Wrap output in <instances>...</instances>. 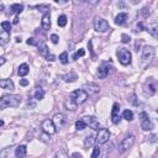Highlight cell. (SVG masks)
I'll list each match as a JSON object with an SVG mask.
<instances>
[{
    "instance_id": "obj_26",
    "label": "cell",
    "mask_w": 158,
    "mask_h": 158,
    "mask_svg": "<svg viewBox=\"0 0 158 158\" xmlns=\"http://www.w3.org/2000/svg\"><path fill=\"white\" fill-rule=\"evenodd\" d=\"M10 10L12 12H15V14H20L23 10V5L22 4H14V5L10 6Z\"/></svg>"
},
{
    "instance_id": "obj_9",
    "label": "cell",
    "mask_w": 158,
    "mask_h": 158,
    "mask_svg": "<svg viewBox=\"0 0 158 158\" xmlns=\"http://www.w3.org/2000/svg\"><path fill=\"white\" fill-rule=\"evenodd\" d=\"M109 138H110V132H109V130L107 128H100L99 130V132H98V135H96V142H98V144H104V143H106L107 141H109Z\"/></svg>"
},
{
    "instance_id": "obj_4",
    "label": "cell",
    "mask_w": 158,
    "mask_h": 158,
    "mask_svg": "<svg viewBox=\"0 0 158 158\" xmlns=\"http://www.w3.org/2000/svg\"><path fill=\"white\" fill-rule=\"evenodd\" d=\"M116 54H117V58H118L120 63L123 64V65L130 64L131 60H132V54H131V52H130L128 49H126V48H120Z\"/></svg>"
},
{
    "instance_id": "obj_28",
    "label": "cell",
    "mask_w": 158,
    "mask_h": 158,
    "mask_svg": "<svg viewBox=\"0 0 158 158\" xmlns=\"http://www.w3.org/2000/svg\"><path fill=\"white\" fill-rule=\"evenodd\" d=\"M94 137L91 136V135H89V136H86L85 137V139H84V146H85V148H88V147H90V146H93V143H94Z\"/></svg>"
},
{
    "instance_id": "obj_1",
    "label": "cell",
    "mask_w": 158,
    "mask_h": 158,
    "mask_svg": "<svg viewBox=\"0 0 158 158\" xmlns=\"http://www.w3.org/2000/svg\"><path fill=\"white\" fill-rule=\"evenodd\" d=\"M22 99L20 95L16 94H10V95H4L0 99V107L6 109V107H17L20 106Z\"/></svg>"
},
{
    "instance_id": "obj_45",
    "label": "cell",
    "mask_w": 158,
    "mask_h": 158,
    "mask_svg": "<svg viewBox=\"0 0 158 158\" xmlns=\"http://www.w3.org/2000/svg\"><path fill=\"white\" fill-rule=\"evenodd\" d=\"M4 63H5V58H4V57H2V58H1V62H0V64H1V65H2V64H4Z\"/></svg>"
},
{
    "instance_id": "obj_35",
    "label": "cell",
    "mask_w": 158,
    "mask_h": 158,
    "mask_svg": "<svg viewBox=\"0 0 158 158\" xmlns=\"http://www.w3.org/2000/svg\"><path fill=\"white\" fill-rule=\"evenodd\" d=\"M1 27H2V30L10 32V30H11V23H10L9 21H2V22H1Z\"/></svg>"
},
{
    "instance_id": "obj_51",
    "label": "cell",
    "mask_w": 158,
    "mask_h": 158,
    "mask_svg": "<svg viewBox=\"0 0 158 158\" xmlns=\"http://www.w3.org/2000/svg\"><path fill=\"white\" fill-rule=\"evenodd\" d=\"M157 112H158V110H157Z\"/></svg>"
},
{
    "instance_id": "obj_18",
    "label": "cell",
    "mask_w": 158,
    "mask_h": 158,
    "mask_svg": "<svg viewBox=\"0 0 158 158\" xmlns=\"http://www.w3.org/2000/svg\"><path fill=\"white\" fill-rule=\"evenodd\" d=\"M42 28L43 30H49L51 28V15L49 14H44L43 17H42Z\"/></svg>"
},
{
    "instance_id": "obj_6",
    "label": "cell",
    "mask_w": 158,
    "mask_h": 158,
    "mask_svg": "<svg viewBox=\"0 0 158 158\" xmlns=\"http://www.w3.org/2000/svg\"><path fill=\"white\" fill-rule=\"evenodd\" d=\"M157 91V81L153 78H148L143 84V93L146 95H153Z\"/></svg>"
},
{
    "instance_id": "obj_34",
    "label": "cell",
    "mask_w": 158,
    "mask_h": 158,
    "mask_svg": "<svg viewBox=\"0 0 158 158\" xmlns=\"http://www.w3.org/2000/svg\"><path fill=\"white\" fill-rule=\"evenodd\" d=\"M100 152H101L100 147H99V146H95L94 149H93V153H91V158H96V157H99Z\"/></svg>"
},
{
    "instance_id": "obj_39",
    "label": "cell",
    "mask_w": 158,
    "mask_h": 158,
    "mask_svg": "<svg viewBox=\"0 0 158 158\" xmlns=\"http://www.w3.org/2000/svg\"><path fill=\"white\" fill-rule=\"evenodd\" d=\"M90 5H93V6H95V5H98V2H99V0H86Z\"/></svg>"
},
{
    "instance_id": "obj_13",
    "label": "cell",
    "mask_w": 158,
    "mask_h": 158,
    "mask_svg": "<svg viewBox=\"0 0 158 158\" xmlns=\"http://www.w3.org/2000/svg\"><path fill=\"white\" fill-rule=\"evenodd\" d=\"M84 90L88 93V95H91V96L98 95V94L100 93V88H99V85H96V84H94V83L85 84V85H84Z\"/></svg>"
},
{
    "instance_id": "obj_5",
    "label": "cell",
    "mask_w": 158,
    "mask_h": 158,
    "mask_svg": "<svg viewBox=\"0 0 158 158\" xmlns=\"http://www.w3.org/2000/svg\"><path fill=\"white\" fill-rule=\"evenodd\" d=\"M88 93L84 90V89H77V90H74V91H72V94H70V98L79 105V104H83V102H85L86 101V99H88Z\"/></svg>"
},
{
    "instance_id": "obj_43",
    "label": "cell",
    "mask_w": 158,
    "mask_h": 158,
    "mask_svg": "<svg viewBox=\"0 0 158 158\" xmlns=\"http://www.w3.org/2000/svg\"><path fill=\"white\" fill-rule=\"evenodd\" d=\"M27 43H28V44H37V43L33 41V38H28V40H27Z\"/></svg>"
},
{
    "instance_id": "obj_50",
    "label": "cell",
    "mask_w": 158,
    "mask_h": 158,
    "mask_svg": "<svg viewBox=\"0 0 158 158\" xmlns=\"http://www.w3.org/2000/svg\"><path fill=\"white\" fill-rule=\"evenodd\" d=\"M54 1H59V0H54Z\"/></svg>"
},
{
    "instance_id": "obj_7",
    "label": "cell",
    "mask_w": 158,
    "mask_h": 158,
    "mask_svg": "<svg viewBox=\"0 0 158 158\" xmlns=\"http://www.w3.org/2000/svg\"><path fill=\"white\" fill-rule=\"evenodd\" d=\"M37 47H38V53H40L43 58H46V59L49 60V62H53V60H54V56H53L52 53H49V49H48V47H47L44 43L40 42V43H37Z\"/></svg>"
},
{
    "instance_id": "obj_20",
    "label": "cell",
    "mask_w": 158,
    "mask_h": 158,
    "mask_svg": "<svg viewBox=\"0 0 158 158\" xmlns=\"http://www.w3.org/2000/svg\"><path fill=\"white\" fill-rule=\"evenodd\" d=\"M127 19H128V15H127L126 12H120V14L115 17V23H116V25H123Z\"/></svg>"
},
{
    "instance_id": "obj_8",
    "label": "cell",
    "mask_w": 158,
    "mask_h": 158,
    "mask_svg": "<svg viewBox=\"0 0 158 158\" xmlns=\"http://www.w3.org/2000/svg\"><path fill=\"white\" fill-rule=\"evenodd\" d=\"M94 28H95V31H98V32H106V31L109 30V23H107V21H106L105 19L98 17V19H95V21H94Z\"/></svg>"
},
{
    "instance_id": "obj_44",
    "label": "cell",
    "mask_w": 158,
    "mask_h": 158,
    "mask_svg": "<svg viewBox=\"0 0 158 158\" xmlns=\"http://www.w3.org/2000/svg\"><path fill=\"white\" fill-rule=\"evenodd\" d=\"M72 156H73V157H79V158H81V154H80V153H73Z\"/></svg>"
},
{
    "instance_id": "obj_38",
    "label": "cell",
    "mask_w": 158,
    "mask_h": 158,
    "mask_svg": "<svg viewBox=\"0 0 158 158\" xmlns=\"http://www.w3.org/2000/svg\"><path fill=\"white\" fill-rule=\"evenodd\" d=\"M121 38H122V42H123V43H128V42L131 41L130 36H127V35H122V36H121Z\"/></svg>"
},
{
    "instance_id": "obj_27",
    "label": "cell",
    "mask_w": 158,
    "mask_h": 158,
    "mask_svg": "<svg viewBox=\"0 0 158 158\" xmlns=\"http://www.w3.org/2000/svg\"><path fill=\"white\" fill-rule=\"evenodd\" d=\"M122 117L127 121H132L133 120V112L131 110H125L123 114H122Z\"/></svg>"
},
{
    "instance_id": "obj_29",
    "label": "cell",
    "mask_w": 158,
    "mask_h": 158,
    "mask_svg": "<svg viewBox=\"0 0 158 158\" xmlns=\"http://www.w3.org/2000/svg\"><path fill=\"white\" fill-rule=\"evenodd\" d=\"M35 98H36L37 100H42V99L44 98V90H43L42 88H37V90H36V93H35Z\"/></svg>"
},
{
    "instance_id": "obj_47",
    "label": "cell",
    "mask_w": 158,
    "mask_h": 158,
    "mask_svg": "<svg viewBox=\"0 0 158 158\" xmlns=\"http://www.w3.org/2000/svg\"><path fill=\"white\" fill-rule=\"evenodd\" d=\"M137 1H139V0H133V2H135V4H136V2H137Z\"/></svg>"
},
{
    "instance_id": "obj_16",
    "label": "cell",
    "mask_w": 158,
    "mask_h": 158,
    "mask_svg": "<svg viewBox=\"0 0 158 158\" xmlns=\"http://www.w3.org/2000/svg\"><path fill=\"white\" fill-rule=\"evenodd\" d=\"M141 127L144 131H151L153 128V123H152V121H151V118L148 116L141 120Z\"/></svg>"
},
{
    "instance_id": "obj_15",
    "label": "cell",
    "mask_w": 158,
    "mask_h": 158,
    "mask_svg": "<svg viewBox=\"0 0 158 158\" xmlns=\"http://www.w3.org/2000/svg\"><path fill=\"white\" fill-rule=\"evenodd\" d=\"M109 73H110V65H109L107 63H102V64L99 67V69H98V77H99L100 79L106 78V77L109 75Z\"/></svg>"
},
{
    "instance_id": "obj_25",
    "label": "cell",
    "mask_w": 158,
    "mask_h": 158,
    "mask_svg": "<svg viewBox=\"0 0 158 158\" xmlns=\"http://www.w3.org/2000/svg\"><path fill=\"white\" fill-rule=\"evenodd\" d=\"M28 72H30V68H28V65H27L26 63H22V64H20V67H19V70H17V74H19L20 77H23V75H26Z\"/></svg>"
},
{
    "instance_id": "obj_36",
    "label": "cell",
    "mask_w": 158,
    "mask_h": 158,
    "mask_svg": "<svg viewBox=\"0 0 158 158\" xmlns=\"http://www.w3.org/2000/svg\"><path fill=\"white\" fill-rule=\"evenodd\" d=\"M149 14H151V11H149V9H148V7H143V9L141 10V15H142L143 17H147Z\"/></svg>"
},
{
    "instance_id": "obj_31",
    "label": "cell",
    "mask_w": 158,
    "mask_h": 158,
    "mask_svg": "<svg viewBox=\"0 0 158 158\" xmlns=\"http://www.w3.org/2000/svg\"><path fill=\"white\" fill-rule=\"evenodd\" d=\"M58 25H59L60 27H63V26L67 25V16H65V15H60V16L58 17Z\"/></svg>"
},
{
    "instance_id": "obj_48",
    "label": "cell",
    "mask_w": 158,
    "mask_h": 158,
    "mask_svg": "<svg viewBox=\"0 0 158 158\" xmlns=\"http://www.w3.org/2000/svg\"><path fill=\"white\" fill-rule=\"evenodd\" d=\"M62 1H64V2H65V1H68V0H62Z\"/></svg>"
},
{
    "instance_id": "obj_33",
    "label": "cell",
    "mask_w": 158,
    "mask_h": 158,
    "mask_svg": "<svg viewBox=\"0 0 158 158\" xmlns=\"http://www.w3.org/2000/svg\"><path fill=\"white\" fill-rule=\"evenodd\" d=\"M84 54H85V51H84V49H79V51H77V52L73 54V59L77 60L79 57H83Z\"/></svg>"
},
{
    "instance_id": "obj_14",
    "label": "cell",
    "mask_w": 158,
    "mask_h": 158,
    "mask_svg": "<svg viewBox=\"0 0 158 158\" xmlns=\"http://www.w3.org/2000/svg\"><path fill=\"white\" fill-rule=\"evenodd\" d=\"M52 120H53V122H54L57 128H62L67 122V118H65V116L63 114H56Z\"/></svg>"
},
{
    "instance_id": "obj_11",
    "label": "cell",
    "mask_w": 158,
    "mask_h": 158,
    "mask_svg": "<svg viewBox=\"0 0 158 158\" xmlns=\"http://www.w3.org/2000/svg\"><path fill=\"white\" fill-rule=\"evenodd\" d=\"M111 121L112 123L117 125L120 121H121V116H120V105L118 104H114L112 106V110H111Z\"/></svg>"
},
{
    "instance_id": "obj_19",
    "label": "cell",
    "mask_w": 158,
    "mask_h": 158,
    "mask_svg": "<svg viewBox=\"0 0 158 158\" xmlns=\"http://www.w3.org/2000/svg\"><path fill=\"white\" fill-rule=\"evenodd\" d=\"M0 86L5 90H14V83L10 79H2L0 80Z\"/></svg>"
},
{
    "instance_id": "obj_12",
    "label": "cell",
    "mask_w": 158,
    "mask_h": 158,
    "mask_svg": "<svg viewBox=\"0 0 158 158\" xmlns=\"http://www.w3.org/2000/svg\"><path fill=\"white\" fill-rule=\"evenodd\" d=\"M83 120H84L85 123H86L88 126H90L93 130H100V123H99V121H98L96 117H94V116H84Z\"/></svg>"
},
{
    "instance_id": "obj_21",
    "label": "cell",
    "mask_w": 158,
    "mask_h": 158,
    "mask_svg": "<svg viewBox=\"0 0 158 158\" xmlns=\"http://www.w3.org/2000/svg\"><path fill=\"white\" fill-rule=\"evenodd\" d=\"M9 40H10V32L2 30L1 33H0V44L1 46H5L9 42Z\"/></svg>"
},
{
    "instance_id": "obj_41",
    "label": "cell",
    "mask_w": 158,
    "mask_h": 158,
    "mask_svg": "<svg viewBox=\"0 0 158 158\" xmlns=\"http://www.w3.org/2000/svg\"><path fill=\"white\" fill-rule=\"evenodd\" d=\"M135 99H136V95H132V99H131V102H132V104H135V105H138V104H139V101H136Z\"/></svg>"
},
{
    "instance_id": "obj_23",
    "label": "cell",
    "mask_w": 158,
    "mask_h": 158,
    "mask_svg": "<svg viewBox=\"0 0 158 158\" xmlns=\"http://www.w3.org/2000/svg\"><path fill=\"white\" fill-rule=\"evenodd\" d=\"M62 78H63V80L64 81H69V83H73V81H75L77 79H78V75L74 73V72H70L69 74H64V75H62Z\"/></svg>"
},
{
    "instance_id": "obj_37",
    "label": "cell",
    "mask_w": 158,
    "mask_h": 158,
    "mask_svg": "<svg viewBox=\"0 0 158 158\" xmlns=\"http://www.w3.org/2000/svg\"><path fill=\"white\" fill-rule=\"evenodd\" d=\"M58 40H59V37H58L56 33H53V35L51 36V41H52V43H54V44L58 43Z\"/></svg>"
},
{
    "instance_id": "obj_49",
    "label": "cell",
    "mask_w": 158,
    "mask_h": 158,
    "mask_svg": "<svg viewBox=\"0 0 158 158\" xmlns=\"http://www.w3.org/2000/svg\"><path fill=\"white\" fill-rule=\"evenodd\" d=\"M77 1H83V0H77Z\"/></svg>"
},
{
    "instance_id": "obj_22",
    "label": "cell",
    "mask_w": 158,
    "mask_h": 158,
    "mask_svg": "<svg viewBox=\"0 0 158 158\" xmlns=\"http://www.w3.org/2000/svg\"><path fill=\"white\" fill-rule=\"evenodd\" d=\"M77 102L70 98V99H67L65 101H64V106H65V109L67 110H70V111H75L77 110Z\"/></svg>"
},
{
    "instance_id": "obj_10",
    "label": "cell",
    "mask_w": 158,
    "mask_h": 158,
    "mask_svg": "<svg viewBox=\"0 0 158 158\" xmlns=\"http://www.w3.org/2000/svg\"><path fill=\"white\" fill-rule=\"evenodd\" d=\"M42 128H43V131H44L47 135H53V133H56V131H57V127H56L53 120H44V121L42 122Z\"/></svg>"
},
{
    "instance_id": "obj_40",
    "label": "cell",
    "mask_w": 158,
    "mask_h": 158,
    "mask_svg": "<svg viewBox=\"0 0 158 158\" xmlns=\"http://www.w3.org/2000/svg\"><path fill=\"white\" fill-rule=\"evenodd\" d=\"M20 84H21L22 86H26V85L28 84V80H26V79H21V80H20Z\"/></svg>"
},
{
    "instance_id": "obj_3",
    "label": "cell",
    "mask_w": 158,
    "mask_h": 158,
    "mask_svg": "<svg viewBox=\"0 0 158 158\" xmlns=\"http://www.w3.org/2000/svg\"><path fill=\"white\" fill-rule=\"evenodd\" d=\"M133 143H135V137H133V135H127V136L121 141V143H120V146H118V152H120L121 154L126 153V152L133 146Z\"/></svg>"
},
{
    "instance_id": "obj_46",
    "label": "cell",
    "mask_w": 158,
    "mask_h": 158,
    "mask_svg": "<svg viewBox=\"0 0 158 158\" xmlns=\"http://www.w3.org/2000/svg\"><path fill=\"white\" fill-rule=\"evenodd\" d=\"M19 22V19L17 17H15V20H14V23H17Z\"/></svg>"
},
{
    "instance_id": "obj_30",
    "label": "cell",
    "mask_w": 158,
    "mask_h": 158,
    "mask_svg": "<svg viewBox=\"0 0 158 158\" xmlns=\"http://www.w3.org/2000/svg\"><path fill=\"white\" fill-rule=\"evenodd\" d=\"M86 123H85V121L84 120H79V121H77L75 122V128L78 130V131H81V130H84V128H86Z\"/></svg>"
},
{
    "instance_id": "obj_42",
    "label": "cell",
    "mask_w": 158,
    "mask_h": 158,
    "mask_svg": "<svg viewBox=\"0 0 158 158\" xmlns=\"http://www.w3.org/2000/svg\"><path fill=\"white\" fill-rule=\"evenodd\" d=\"M137 28H139L138 31H143V30H144V27H143V25H142V22H139V23H137Z\"/></svg>"
},
{
    "instance_id": "obj_24",
    "label": "cell",
    "mask_w": 158,
    "mask_h": 158,
    "mask_svg": "<svg viewBox=\"0 0 158 158\" xmlns=\"http://www.w3.org/2000/svg\"><path fill=\"white\" fill-rule=\"evenodd\" d=\"M26 152H27L26 146L21 144V146H19V147L16 148V151H15V156H16L17 158H22V157H25V156H26Z\"/></svg>"
},
{
    "instance_id": "obj_17",
    "label": "cell",
    "mask_w": 158,
    "mask_h": 158,
    "mask_svg": "<svg viewBox=\"0 0 158 158\" xmlns=\"http://www.w3.org/2000/svg\"><path fill=\"white\" fill-rule=\"evenodd\" d=\"M147 31H148V32H149L154 38H157V40H158V22H153V23L148 25Z\"/></svg>"
},
{
    "instance_id": "obj_32",
    "label": "cell",
    "mask_w": 158,
    "mask_h": 158,
    "mask_svg": "<svg viewBox=\"0 0 158 158\" xmlns=\"http://www.w3.org/2000/svg\"><path fill=\"white\" fill-rule=\"evenodd\" d=\"M59 60H60V63L67 64V63H68V53H67V52L60 53V56H59Z\"/></svg>"
},
{
    "instance_id": "obj_2",
    "label": "cell",
    "mask_w": 158,
    "mask_h": 158,
    "mask_svg": "<svg viewBox=\"0 0 158 158\" xmlns=\"http://www.w3.org/2000/svg\"><path fill=\"white\" fill-rule=\"evenodd\" d=\"M154 48L152 46H146L143 49H142V56H141V67L142 68H146L151 60L153 59L154 57Z\"/></svg>"
}]
</instances>
